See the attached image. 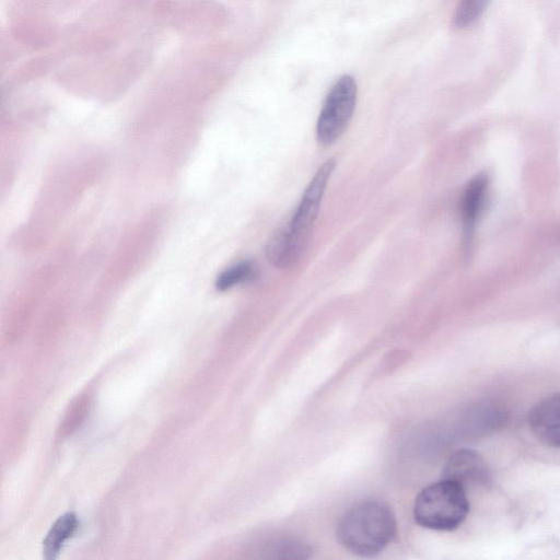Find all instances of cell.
<instances>
[{
	"instance_id": "cell-5",
	"label": "cell",
	"mask_w": 560,
	"mask_h": 560,
	"mask_svg": "<svg viewBox=\"0 0 560 560\" xmlns=\"http://www.w3.org/2000/svg\"><path fill=\"white\" fill-rule=\"evenodd\" d=\"M442 478L452 480L464 488L489 481L490 471L482 456L472 450H460L446 462Z\"/></svg>"
},
{
	"instance_id": "cell-2",
	"label": "cell",
	"mask_w": 560,
	"mask_h": 560,
	"mask_svg": "<svg viewBox=\"0 0 560 560\" xmlns=\"http://www.w3.org/2000/svg\"><path fill=\"white\" fill-rule=\"evenodd\" d=\"M396 518L384 503L368 501L352 506L339 521L337 539L348 551L371 557L384 550L395 538Z\"/></svg>"
},
{
	"instance_id": "cell-7",
	"label": "cell",
	"mask_w": 560,
	"mask_h": 560,
	"mask_svg": "<svg viewBox=\"0 0 560 560\" xmlns=\"http://www.w3.org/2000/svg\"><path fill=\"white\" fill-rule=\"evenodd\" d=\"M489 177L485 173L474 176L465 186L460 197V217L465 240L469 241L487 201Z\"/></svg>"
},
{
	"instance_id": "cell-10",
	"label": "cell",
	"mask_w": 560,
	"mask_h": 560,
	"mask_svg": "<svg viewBox=\"0 0 560 560\" xmlns=\"http://www.w3.org/2000/svg\"><path fill=\"white\" fill-rule=\"evenodd\" d=\"M491 0H459L453 16L456 28H465L475 23L485 12Z\"/></svg>"
},
{
	"instance_id": "cell-8",
	"label": "cell",
	"mask_w": 560,
	"mask_h": 560,
	"mask_svg": "<svg viewBox=\"0 0 560 560\" xmlns=\"http://www.w3.org/2000/svg\"><path fill=\"white\" fill-rule=\"evenodd\" d=\"M78 520L73 513L60 516L49 529L44 539V556L47 560L55 559L63 542L74 533Z\"/></svg>"
},
{
	"instance_id": "cell-4",
	"label": "cell",
	"mask_w": 560,
	"mask_h": 560,
	"mask_svg": "<svg viewBox=\"0 0 560 560\" xmlns=\"http://www.w3.org/2000/svg\"><path fill=\"white\" fill-rule=\"evenodd\" d=\"M357 103V83L351 75L340 77L329 90L316 124L322 145L332 144L345 132Z\"/></svg>"
},
{
	"instance_id": "cell-3",
	"label": "cell",
	"mask_w": 560,
	"mask_h": 560,
	"mask_svg": "<svg viewBox=\"0 0 560 560\" xmlns=\"http://www.w3.org/2000/svg\"><path fill=\"white\" fill-rule=\"evenodd\" d=\"M469 502L465 488L443 479L420 491L413 504V518L422 527L453 530L467 517Z\"/></svg>"
},
{
	"instance_id": "cell-9",
	"label": "cell",
	"mask_w": 560,
	"mask_h": 560,
	"mask_svg": "<svg viewBox=\"0 0 560 560\" xmlns=\"http://www.w3.org/2000/svg\"><path fill=\"white\" fill-rule=\"evenodd\" d=\"M256 276V266L250 260L241 261L224 270L215 281L220 291L229 290L240 283L252 280Z\"/></svg>"
},
{
	"instance_id": "cell-1",
	"label": "cell",
	"mask_w": 560,
	"mask_h": 560,
	"mask_svg": "<svg viewBox=\"0 0 560 560\" xmlns=\"http://www.w3.org/2000/svg\"><path fill=\"white\" fill-rule=\"evenodd\" d=\"M335 166L334 159L322 164L305 188L290 222L279 228L268 240L265 254L273 267L287 268L295 265L301 258L312 234L326 186Z\"/></svg>"
},
{
	"instance_id": "cell-6",
	"label": "cell",
	"mask_w": 560,
	"mask_h": 560,
	"mask_svg": "<svg viewBox=\"0 0 560 560\" xmlns=\"http://www.w3.org/2000/svg\"><path fill=\"white\" fill-rule=\"evenodd\" d=\"M528 424L541 443L560 447V393L537 402L529 410Z\"/></svg>"
}]
</instances>
